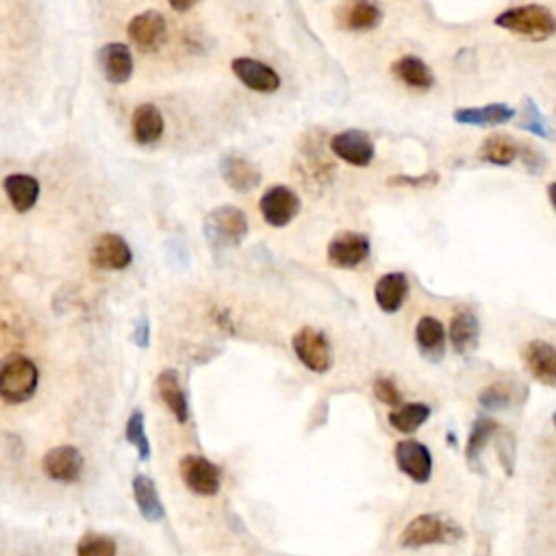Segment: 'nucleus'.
Instances as JSON below:
<instances>
[{
	"mask_svg": "<svg viewBox=\"0 0 556 556\" xmlns=\"http://www.w3.org/2000/svg\"><path fill=\"white\" fill-rule=\"evenodd\" d=\"M231 70L237 81L246 85L248 90L259 94H274L281 87V77L268 63L252 57H237L231 61Z\"/></svg>",
	"mask_w": 556,
	"mask_h": 556,
	"instance_id": "2eb2a0df",
	"label": "nucleus"
},
{
	"mask_svg": "<svg viewBox=\"0 0 556 556\" xmlns=\"http://www.w3.org/2000/svg\"><path fill=\"white\" fill-rule=\"evenodd\" d=\"M131 341L142 350H146L150 346V322H148L146 315H142V320H137L135 331L131 335Z\"/></svg>",
	"mask_w": 556,
	"mask_h": 556,
	"instance_id": "e433bc0d",
	"label": "nucleus"
},
{
	"mask_svg": "<svg viewBox=\"0 0 556 556\" xmlns=\"http://www.w3.org/2000/svg\"><path fill=\"white\" fill-rule=\"evenodd\" d=\"M220 174L224 183L239 194H248L261 185V170L250 159L239 155L222 157Z\"/></svg>",
	"mask_w": 556,
	"mask_h": 556,
	"instance_id": "a211bd4d",
	"label": "nucleus"
},
{
	"mask_svg": "<svg viewBox=\"0 0 556 556\" xmlns=\"http://www.w3.org/2000/svg\"><path fill=\"white\" fill-rule=\"evenodd\" d=\"M331 150L337 159L346 161L355 168H368L376 157V146L372 137L359 129H348L344 133L333 135Z\"/></svg>",
	"mask_w": 556,
	"mask_h": 556,
	"instance_id": "9b49d317",
	"label": "nucleus"
},
{
	"mask_svg": "<svg viewBox=\"0 0 556 556\" xmlns=\"http://www.w3.org/2000/svg\"><path fill=\"white\" fill-rule=\"evenodd\" d=\"M3 189L18 213L31 211L40 200V181L29 174H9L3 181Z\"/></svg>",
	"mask_w": 556,
	"mask_h": 556,
	"instance_id": "b1692460",
	"label": "nucleus"
},
{
	"mask_svg": "<svg viewBox=\"0 0 556 556\" xmlns=\"http://www.w3.org/2000/svg\"><path fill=\"white\" fill-rule=\"evenodd\" d=\"M98 68L103 72V77L111 85H124L129 83L135 70V61L131 48L120 42H109L96 53Z\"/></svg>",
	"mask_w": 556,
	"mask_h": 556,
	"instance_id": "dca6fc26",
	"label": "nucleus"
},
{
	"mask_svg": "<svg viewBox=\"0 0 556 556\" xmlns=\"http://www.w3.org/2000/svg\"><path fill=\"white\" fill-rule=\"evenodd\" d=\"M372 391L378 400H381L383 404H389V407H400L402 404L400 389L396 387L394 381H391V378H376Z\"/></svg>",
	"mask_w": 556,
	"mask_h": 556,
	"instance_id": "f704fd0d",
	"label": "nucleus"
},
{
	"mask_svg": "<svg viewBox=\"0 0 556 556\" xmlns=\"http://www.w3.org/2000/svg\"><path fill=\"white\" fill-rule=\"evenodd\" d=\"M517 155H520V146L509 135L502 133L489 135L478 150V157L491 163V166H511Z\"/></svg>",
	"mask_w": 556,
	"mask_h": 556,
	"instance_id": "cd10ccee",
	"label": "nucleus"
},
{
	"mask_svg": "<svg viewBox=\"0 0 556 556\" xmlns=\"http://www.w3.org/2000/svg\"><path fill=\"white\" fill-rule=\"evenodd\" d=\"M124 437L137 450L139 461L150 459V441H148V435H146V422H144L142 411L131 413L129 422H126V428H124Z\"/></svg>",
	"mask_w": 556,
	"mask_h": 556,
	"instance_id": "7c9ffc66",
	"label": "nucleus"
},
{
	"mask_svg": "<svg viewBox=\"0 0 556 556\" xmlns=\"http://www.w3.org/2000/svg\"><path fill=\"white\" fill-rule=\"evenodd\" d=\"M333 16L339 29L365 33L374 31L383 22V9L374 0H339Z\"/></svg>",
	"mask_w": 556,
	"mask_h": 556,
	"instance_id": "1a4fd4ad",
	"label": "nucleus"
},
{
	"mask_svg": "<svg viewBox=\"0 0 556 556\" xmlns=\"http://www.w3.org/2000/svg\"><path fill=\"white\" fill-rule=\"evenodd\" d=\"M259 211L265 224L274 229H285L300 213V198L287 185H274L259 200Z\"/></svg>",
	"mask_w": 556,
	"mask_h": 556,
	"instance_id": "6e6552de",
	"label": "nucleus"
},
{
	"mask_svg": "<svg viewBox=\"0 0 556 556\" xmlns=\"http://www.w3.org/2000/svg\"><path fill=\"white\" fill-rule=\"evenodd\" d=\"M202 233L211 246L237 248L248 235V218L239 207L222 205L207 213L205 222H202Z\"/></svg>",
	"mask_w": 556,
	"mask_h": 556,
	"instance_id": "20e7f679",
	"label": "nucleus"
},
{
	"mask_svg": "<svg viewBox=\"0 0 556 556\" xmlns=\"http://www.w3.org/2000/svg\"><path fill=\"white\" fill-rule=\"evenodd\" d=\"M463 528H459L457 522L448 520L444 515L437 513H426L417 515L415 520L407 524L400 535V546L402 548H424V546H435V543H454L463 537Z\"/></svg>",
	"mask_w": 556,
	"mask_h": 556,
	"instance_id": "7ed1b4c3",
	"label": "nucleus"
},
{
	"mask_svg": "<svg viewBox=\"0 0 556 556\" xmlns=\"http://www.w3.org/2000/svg\"><path fill=\"white\" fill-rule=\"evenodd\" d=\"M181 478L189 491L196 496H216L222 485V472L216 463L200 457V454H187L181 459Z\"/></svg>",
	"mask_w": 556,
	"mask_h": 556,
	"instance_id": "0eeeda50",
	"label": "nucleus"
},
{
	"mask_svg": "<svg viewBox=\"0 0 556 556\" xmlns=\"http://www.w3.org/2000/svg\"><path fill=\"white\" fill-rule=\"evenodd\" d=\"M448 333H450V344L454 352H459V355H470V352L478 348L480 324L472 311L463 309L454 313Z\"/></svg>",
	"mask_w": 556,
	"mask_h": 556,
	"instance_id": "4be33fe9",
	"label": "nucleus"
},
{
	"mask_svg": "<svg viewBox=\"0 0 556 556\" xmlns=\"http://www.w3.org/2000/svg\"><path fill=\"white\" fill-rule=\"evenodd\" d=\"M454 122L465 126H498L515 118V109L504 103H491L485 107H465L454 111Z\"/></svg>",
	"mask_w": 556,
	"mask_h": 556,
	"instance_id": "393cba45",
	"label": "nucleus"
},
{
	"mask_svg": "<svg viewBox=\"0 0 556 556\" xmlns=\"http://www.w3.org/2000/svg\"><path fill=\"white\" fill-rule=\"evenodd\" d=\"M116 552H118L116 541L98 533L83 535L77 546L79 556H116Z\"/></svg>",
	"mask_w": 556,
	"mask_h": 556,
	"instance_id": "2f4dec72",
	"label": "nucleus"
},
{
	"mask_svg": "<svg viewBox=\"0 0 556 556\" xmlns=\"http://www.w3.org/2000/svg\"><path fill=\"white\" fill-rule=\"evenodd\" d=\"M548 198H550V205L556 211V183L548 185Z\"/></svg>",
	"mask_w": 556,
	"mask_h": 556,
	"instance_id": "58836bf2",
	"label": "nucleus"
},
{
	"mask_svg": "<svg viewBox=\"0 0 556 556\" xmlns=\"http://www.w3.org/2000/svg\"><path fill=\"white\" fill-rule=\"evenodd\" d=\"M292 348L298 361L315 374H324L333 368V348L331 341L318 328L305 326L294 335Z\"/></svg>",
	"mask_w": 556,
	"mask_h": 556,
	"instance_id": "39448f33",
	"label": "nucleus"
},
{
	"mask_svg": "<svg viewBox=\"0 0 556 556\" xmlns=\"http://www.w3.org/2000/svg\"><path fill=\"white\" fill-rule=\"evenodd\" d=\"M126 33H129V40L139 53L153 55L159 53L163 44L168 42V20L163 18V14H159V11L150 9L144 11V14L135 16L129 22Z\"/></svg>",
	"mask_w": 556,
	"mask_h": 556,
	"instance_id": "423d86ee",
	"label": "nucleus"
},
{
	"mask_svg": "<svg viewBox=\"0 0 556 556\" xmlns=\"http://www.w3.org/2000/svg\"><path fill=\"white\" fill-rule=\"evenodd\" d=\"M396 465L398 470L409 476L413 483L426 485L433 476V457L431 450L415 439H402L396 444Z\"/></svg>",
	"mask_w": 556,
	"mask_h": 556,
	"instance_id": "f8f14e48",
	"label": "nucleus"
},
{
	"mask_svg": "<svg viewBox=\"0 0 556 556\" xmlns=\"http://www.w3.org/2000/svg\"><path fill=\"white\" fill-rule=\"evenodd\" d=\"M407 296H409V278L402 272H391L381 276L374 287L376 305L385 313L400 311Z\"/></svg>",
	"mask_w": 556,
	"mask_h": 556,
	"instance_id": "aec40b11",
	"label": "nucleus"
},
{
	"mask_svg": "<svg viewBox=\"0 0 556 556\" xmlns=\"http://www.w3.org/2000/svg\"><path fill=\"white\" fill-rule=\"evenodd\" d=\"M439 181V176L437 172H428V174H422V176H404V174H398L394 176V179H389L387 185H404V187H415V189H422V187H433L437 185Z\"/></svg>",
	"mask_w": 556,
	"mask_h": 556,
	"instance_id": "c9c22d12",
	"label": "nucleus"
},
{
	"mask_svg": "<svg viewBox=\"0 0 556 556\" xmlns=\"http://www.w3.org/2000/svg\"><path fill=\"white\" fill-rule=\"evenodd\" d=\"M370 257V239L361 233H339L331 239L326 250V259L333 268L352 270Z\"/></svg>",
	"mask_w": 556,
	"mask_h": 556,
	"instance_id": "ddd939ff",
	"label": "nucleus"
},
{
	"mask_svg": "<svg viewBox=\"0 0 556 556\" xmlns=\"http://www.w3.org/2000/svg\"><path fill=\"white\" fill-rule=\"evenodd\" d=\"M83 467H85L83 454L74 446H57L53 450H48L42 461L44 474L50 480H55V483H63V485L79 483L83 476Z\"/></svg>",
	"mask_w": 556,
	"mask_h": 556,
	"instance_id": "4468645a",
	"label": "nucleus"
},
{
	"mask_svg": "<svg viewBox=\"0 0 556 556\" xmlns=\"http://www.w3.org/2000/svg\"><path fill=\"white\" fill-rule=\"evenodd\" d=\"M552 422H554V428H556V413H554V417H552Z\"/></svg>",
	"mask_w": 556,
	"mask_h": 556,
	"instance_id": "ea45409f",
	"label": "nucleus"
},
{
	"mask_svg": "<svg viewBox=\"0 0 556 556\" xmlns=\"http://www.w3.org/2000/svg\"><path fill=\"white\" fill-rule=\"evenodd\" d=\"M524 129H528L530 133H535L539 137H548L550 131L546 126V118L541 116V111L537 109V105L533 100H524Z\"/></svg>",
	"mask_w": 556,
	"mask_h": 556,
	"instance_id": "72a5a7b5",
	"label": "nucleus"
},
{
	"mask_svg": "<svg viewBox=\"0 0 556 556\" xmlns=\"http://www.w3.org/2000/svg\"><path fill=\"white\" fill-rule=\"evenodd\" d=\"M524 370L546 387H556V348L543 339H533L522 348Z\"/></svg>",
	"mask_w": 556,
	"mask_h": 556,
	"instance_id": "f3484780",
	"label": "nucleus"
},
{
	"mask_svg": "<svg viewBox=\"0 0 556 556\" xmlns=\"http://www.w3.org/2000/svg\"><path fill=\"white\" fill-rule=\"evenodd\" d=\"M496 431H498V424L491 420V417H480V420L474 422L472 433L467 437V446H465V459L472 467L478 465L480 457H483V452L489 444V439L496 435Z\"/></svg>",
	"mask_w": 556,
	"mask_h": 556,
	"instance_id": "c756f323",
	"label": "nucleus"
},
{
	"mask_svg": "<svg viewBox=\"0 0 556 556\" xmlns=\"http://www.w3.org/2000/svg\"><path fill=\"white\" fill-rule=\"evenodd\" d=\"M415 341L426 359L439 361L446 352V328L437 318H433V315H424V318L417 322Z\"/></svg>",
	"mask_w": 556,
	"mask_h": 556,
	"instance_id": "bb28decb",
	"label": "nucleus"
},
{
	"mask_svg": "<svg viewBox=\"0 0 556 556\" xmlns=\"http://www.w3.org/2000/svg\"><path fill=\"white\" fill-rule=\"evenodd\" d=\"M478 402H480V407L487 409V411H502L511 404V391H509V387H504L502 383H494V385H489V387L480 391Z\"/></svg>",
	"mask_w": 556,
	"mask_h": 556,
	"instance_id": "473e14b6",
	"label": "nucleus"
},
{
	"mask_svg": "<svg viewBox=\"0 0 556 556\" xmlns=\"http://www.w3.org/2000/svg\"><path fill=\"white\" fill-rule=\"evenodd\" d=\"M157 391L163 404H166V407L172 411V415L176 417V422L185 424L189 420V402H187L185 389L181 385L179 372L163 370L157 378Z\"/></svg>",
	"mask_w": 556,
	"mask_h": 556,
	"instance_id": "5701e85b",
	"label": "nucleus"
},
{
	"mask_svg": "<svg viewBox=\"0 0 556 556\" xmlns=\"http://www.w3.org/2000/svg\"><path fill=\"white\" fill-rule=\"evenodd\" d=\"M90 261L94 268L105 272H120L129 268L133 261V250L126 239L116 233H105L94 239L90 248Z\"/></svg>",
	"mask_w": 556,
	"mask_h": 556,
	"instance_id": "9d476101",
	"label": "nucleus"
},
{
	"mask_svg": "<svg viewBox=\"0 0 556 556\" xmlns=\"http://www.w3.org/2000/svg\"><path fill=\"white\" fill-rule=\"evenodd\" d=\"M391 74H394L400 83L420 92H428L435 85L433 70L428 68V63L424 59L415 55H404L396 59L394 66H391Z\"/></svg>",
	"mask_w": 556,
	"mask_h": 556,
	"instance_id": "6ab92c4d",
	"label": "nucleus"
},
{
	"mask_svg": "<svg viewBox=\"0 0 556 556\" xmlns=\"http://www.w3.org/2000/svg\"><path fill=\"white\" fill-rule=\"evenodd\" d=\"M133 496H135V504L139 513L146 522H161L163 517H166V509H163V502L161 496L157 491L155 480L146 476V474H139L133 478Z\"/></svg>",
	"mask_w": 556,
	"mask_h": 556,
	"instance_id": "a878e982",
	"label": "nucleus"
},
{
	"mask_svg": "<svg viewBox=\"0 0 556 556\" xmlns=\"http://www.w3.org/2000/svg\"><path fill=\"white\" fill-rule=\"evenodd\" d=\"M131 126H133L135 142L139 146H150V144L159 142L161 135H163V129H166V122H163V116H161V111L157 109V105L144 103L133 111Z\"/></svg>",
	"mask_w": 556,
	"mask_h": 556,
	"instance_id": "412c9836",
	"label": "nucleus"
},
{
	"mask_svg": "<svg viewBox=\"0 0 556 556\" xmlns=\"http://www.w3.org/2000/svg\"><path fill=\"white\" fill-rule=\"evenodd\" d=\"M494 24L530 42H546L556 33V16L543 5L509 7L496 16Z\"/></svg>",
	"mask_w": 556,
	"mask_h": 556,
	"instance_id": "f257e3e1",
	"label": "nucleus"
},
{
	"mask_svg": "<svg viewBox=\"0 0 556 556\" xmlns=\"http://www.w3.org/2000/svg\"><path fill=\"white\" fill-rule=\"evenodd\" d=\"M431 417V407H426L422 402H411V404H400L398 411L389 413V424L396 428L398 433L411 435L417 428L428 422Z\"/></svg>",
	"mask_w": 556,
	"mask_h": 556,
	"instance_id": "c85d7f7f",
	"label": "nucleus"
},
{
	"mask_svg": "<svg viewBox=\"0 0 556 556\" xmlns=\"http://www.w3.org/2000/svg\"><path fill=\"white\" fill-rule=\"evenodd\" d=\"M168 3L174 11H179V14H187V11H192L200 0H168Z\"/></svg>",
	"mask_w": 556,
	"mask_h": 556,
	"instance_id": "4c0bfd02",
	"label": "nucleus"
},
{
	"mask_svg": "<svg viewBox=\"0 0 556 556\" xmlns=\"http://www.w3.org/2000/svg\"><path fill=\"white\" fill-rule=\"evenodd\" d=\"M40 372L37 365L24 355H9L0 361V400L7 404H24L37 391Z\"/></svg>",
	"mask_w": 556,
	"mask_h": 556,
	"instance_id": "f03ea898",
	"label": "nucleus"
}]
</instances>
